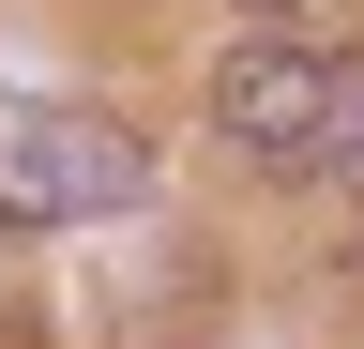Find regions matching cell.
Returning a JSON list of instances; mask_svg holds the SVG:
<instances>
[{
	"mask_svg": "<svg viewBox=\"0 0 364 349\" xmlns=\"http://www.w3.org/2000/svg\"><path fill=\"white\" fill-rule=\"evenodd\" d=\"M243 16H258V31H334L349 0H243Z\"/></svg>",
	"mask_w": 364,
	"mask_h": 349,
	"instance_id": "obj_3",
	"label": "cell"
},
{
	"mask_svg": "<svg viewBox=\"0 0 364 349\" xmlns=\"http://www.w3.org/2000/svg\"><path fill=\"white\" fill-rule=\"evenodd\" d=\"M136 198H152V137L136 122L0 76V228H107Z\"/></svg>",
	"mask_w": 364,
	"mask_h": 349,
	"instance_id": "obj_2",
	"label": "cell"
},
{
	"mask_svg": "<svg viewBox=\"0 0 364 349\" xmlns=\"http://www.w3.org/2000/svg\"><path fill=\"white\" fill-rule=\"evenodd\" d=\"M213 122L273 183L364 198V46H334V31H258V46H228L213 61Z\"/></svg>",
	"mask_w": 364,
	"mask_h": 349,
	"instance_id": "obj_1",
	"label": "cell"
}]
</instances>
